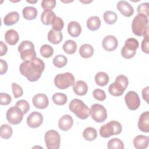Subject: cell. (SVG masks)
<instances>
[{"instance_id":"21","label":"cell","mask_w":149,"mask_h":149,"mask_svg":"<svg viewBox=\"0 0 149 149\" xmlns=\"http://www.w3.org/2000/svg\"><path fill=\"white\" fill-rule=\"evenodd\" d=\"M5 40L8 44L15 45L19 40V34L13 29L8 30L5 34Z\"/></svg>"},{"instance_id":"45","label":"cell","mask_w":149,"mask_h":149,"mask_svg":"<svg viewBox=\"0 0 149 149\" xmlns=\"http://www.w3.org/2000/svg\"><path fill=\"white\" fill-rule=\"evenodd\" d=\"M149 42V38H148V33L146 34L144 36V38L141 42V48L142 51L146 53V54H148L149 53V48H148V44Z\"/></svg>"},{"instance_id":"35","label":"cell","mask_w":149,"mask_h":149,"mask_svg":"<svg viewBox=\"0 0 149 149\" xmlns=\"http://www.w3.org/2000/svg\"><path fill=\"white\" fill-rule=\"evenodd\" d=\"M107 147L109 149H123L124 144L119 139L113 138L108 142Z\"/></svg>"},{"instance_id":"19","label":"cell","mask_w":149,"mask_h":149,"mask_svg":"<svg viewBox=\"0 0 149 149\" xmlns=\"http://www.w3.org/2000/svg\"><path fill=\"white\" fill-rule=\"evenodd\" d=\"M149 138L144 135H138L133 140L134 147L137 149H144L148 146Z\"/></svg>"},{"instance_id":"15","label":"cell","mask_w":149,"mask_h":149,"mask_svg":"<svg viewBox=\"0 0 149 149\" xmlns=\"http://www.w3.org/2000/svg\"><path fill=\"white\" fill-rule=\"evenodd\" d=\"M118 41L117 38L112 35L105 36L102 42V45L104 49L107 51H114L118 47Z\"/></svg>"},{"instance_id":"46","label":"cell","mask_w":149,"mask_h":149,"mask_svg":"<svg viewBox=\"0 0 149 149\" xmlns=\"http://www.w3.org/2000/svg\"><path fill=\"white\" fill-rule=\"evenodd\" d=\"M0 65H0V74H3L7 72L8 64L5 61L1 59H0Z\"/></svg>"},{"instance_id":"32","label":"cell","mask_w":149,"mask_h":149,"mask_svg":"<svg viewBox=\"0 0 149 149\" xmlns=\"http://www.w3.org/2000/svg\"><path fill=\"white\" fill-rule=\"evenodd\" d=\"M52 99L54 104L57 105H63L65 104L68 101L66 95L62 93H55L52 95Z\"/></svg>"},{"instance_id":"10","label":"cell","mask_w":149,"mask_h":149,"mask_svg":"<svg viewBox=\"0 0 149 149\" xmlns=\"http://www.w3.org/2000/svg\"><path fill=\"white\" fill-rule=\"evenodd\" d=\"M91 118L98 123L104 122L107 118V112L105 108L99 104H94L90 109Z\"/></svg>"},{"instance_id":"1","label":"cell","mask_w":149,"mask_h":149,"mask_svg":"<svg viewBox=\"0 0 149 149\" xmlns=\"http://www.w3.org/2000/svg\"><path fill=\"white\" fill-rule=\"evenodd\" d=\"M44 69V62L38 58L23 61L19 66L20 73L32 82L36 81L40 79Z\"/></svg>"},{"instance_id":"14","label":"cell","mask_w":149,"mask_h":149,"mask_svg":"<svg viewBox=\"0 0 149 149\" xmlns=\"http://www.w3.org/2000/svg\"><path fill=\"white\" fill-rule=\"evenodd\" d=\"M32 102L34 106L38 109H45L49 104V100L47 96L42 93L36 94L32 99Z\"/></svg>"},{"instance_id":"39","label":"cell","mask_w":149,"mask_h":149,"mask_svg":"<svg viewBox=\"0 0 149 149\" xmlns=\"http://www.w3.org/2000/svg\"><path fill=\"white\" fill-rule=\"evenodd\" d=\"M16 107L19 108L23 113L26 114L30 109V105L29 102L25 100H20L19 101H17L15 105Z\"/></svg>"},{"instance_id":"27","label":"cell","mask_w":149,"mask_h":149,"mask_svg":"<svg viewBox=\"0 0 149 149\" xmlns=\"http://www.w3.org/2000/svg\"><path fill=\"white\" fill-rule=\"evenodd\" d=\"M79 54L82 58H90L94 54V48L90 44H84L79 48Z\"/></svg>"},{"instance_id":"28","label":"cell","mask_w":149,"mask_h":149,"mask_svg":"<svg viewBox=\"0 0 149 149\" xmlns=\"http://www.w3.org/2000/svg\"><path fill=\"white\" fill-rule=\"evenodd\" d=\"M101 26L100 19L96 16H91L87 20V27L91 30L95 31L98 30Z\"/></svg>"},{"instance_id":"18","label":"cell","mask_w":149,"mask_h":149,"mask_svg":"<svg viewBox=\"0 0 149 149\" xmlns=\"http://www.w3.org/2000/svg\"><path fill=\"white\" fill-rule=\"evenodd\" d=\"M73 124V119L69 115H63L59 120V128L63 131H67L70 129Z\"/></svg>"},{"instance_id":"3","label":"cell","mask_w":149,"mask_h":149,"mask_svg":"<svg viewBox=\"0 0 149 149\" xmlns=\"http://www.w3.org/2000/svg\"><path fill=\"white\" fill-rule=\"evenodd\" d=\"M69 108L72 112L81 119H86L90 115L88 107L81 100L76 98L72 100L69 104Z\"/></svg>"},{"instance_id":"33","label":"cell","mask_w":149,"mask_h":149,"mask_svg":"<svg viewBox=\"0 0 149 149\" xmlns=\"http://www.w3.org/2000/svg\"><path fill=\"white\" fill-rule=\"evenodd\" d=\"M13 133V130L10 126L8 124H3L0 127V136L2 139H9Z\"/></svg>"},{"instance_id":"7","label":"cell","mask_w":149,"mask_h":149,"mask_svg":"<svg viewBox=\"0 0 149 149\" xmlns=\"http://www.w3.org/2000/svg\"><path fill=\"white\" fill-rule=\"evenodd\" d=\"M74 77L69 72L58 74L54 78L55 86L61 90H63L74 84Z\"/></svg>"},{"instance_id":"2","label":"cell","mask_w":149,"mask_h":149,"mask_svg":"<svg viewBox=\"0 0 149 149\" xmlns=\"http://www.w3.org/2000/svg\"><path fill=\"white\" fill-rule=\"evenodd\" d=\"M132 30L134 34L140 37L148 33V17L142 14L137 15L133 19Z\"/></svg>"},{"instance_id":"31","label":"cell","mask_w":149,"mask_h":149,"mask_svg":"<svg viewBox=\"0 0 149 149\" xmlns=\"http://www.w3.org/2000/svg\"><path fill=\"white\" fill-rule=\"evenodd\" d=\"M77 49V44L72 40L66 41L63 45V51L68 54H74Z\"/></svg>"},{"instance_id":"30","label":"cell","mask_w":149,"mask_h":149,"mask_svg":"<svg viewBox=\"0 0 149 149\" xmlns=\"http://www.w3.org/2000/svg\"><path fill=\"white\" fill-rule=\"evenodd\" d=\"M97 132L94 127H86L83 132V137L87 141H93L97 138Z\"/></svg>"},{"instance_id":"22","label":"cell","mask_w":149,"mask_h":149,"mask_svg":"<svg viewBox=\"0 0 149 149\" xmlns=\"http://www.w3.org/2000/svg\"><path fill=\"white\" fill-rule=\"evenodd\" d=\"M68 31L72 37H77L81 32V25L76 21H72L68 25Z\"/></svg>"},{"instance_id":"24","label":"cell","mask_w":149,"mask_h":149,"mask_svg":"<svg viewBox=\"0 0 149 149\" xmlns=\"http://www.w3.org/2000/svg\"><path fill=\"white\" fill-rule=\"evenodd\" d=\"M47 38L50 42L54 44H58L62 41L63 34L61 31H57L52 29L49 31Z\"/></svg>"},{"instance_id":"6","label":"cell","mask_w":149,"mask_h":149,"mask_svg":"<svg viewBox=\"0 0 149 149\" xmlns=\"http://www.w3.org/2000/svg\"><path fill=\"white\" fill-rule=\"evenodd\" d=\"M17 49L20 54V58L23 61H30L36 58L34 45L30 41H23L19 45Z\"/></svg>"},{"instance_id":"4","label":"cell","mask_w":149,"mask_h":149,"mask_svg":"<svg viewBox=\"0 0 149 149\" xmlns=\"http://www.w3.org/2000/svg\"><path fill=\"white\" fill-rule=\"evenodd\" d=\"M129 84V80L126 76L120 74L115 79V81L111 84L108 87L109 93L113 96L122 95Z\"/></svg>"},{"instance_id":"47","label":"cell","mask_w":149,"mask_h":149,"mask_svg":"<svg viewBox=\"0 0 149 149\" xmlns=\"http://www.w3.org/2000/svg\"><path fill=\"white\" fill-rule=\"evenodd\" d=\"M8 51V47L7 45L2 41H0V56H2L4 55H5Z\"/></svg>"},{"instance_id":"48","label":"cell","mask_w":149,"mask_h":149,"mask_svg":"<svg viewBox=\"0 0 149 149\" xmlns=\"http://www.w3.org/2000/svg\"><path fill=\"white\" fill-rule=\"evenodd\" d=\"M148 88L149 87L147 86L146 88H143L142 90V97L148 103Z\"/></svg>"},{"instance_id":"37","label":"cell","mask_w":149,"mask_h":149,"mask_svg":"<svg viewBox=\"0 0 149 149\" xmlns=\"http://www.w3.org/2000/svg\"><path fill=\"white\" fill-rule=\"evenodd\" d=\"M41 55L46 58H50L54 54V49L52 47L48 44L42 45L40 49Z\"/></svg>"},{"instance_id":"17","label":"cell","mask_w":149,"mask_h":149,"mask_svg":"<svg viewBox=\"0 0 149 149\" xmlns=\"http://www.w3.org/2000/svg\"><path fill=\"white\" fill-rule=\"evenodd\" d=\"M138 127L143 132L148 133L149 132V112H143L139 119Z\"/></svg>"},{"instance_id":"42","label":"cell","mask_w":149,"mask_h":149,"mask_svg":"<svg viewBox=\"0 0 149 149\" xmlns=\"http://www.w3.org/2000/svg\"><path fill=\"white\" fill-rule=\"evenodd\" d=\"M12 92H13L14 97L15 98H19L23 95V91L22 88L21 87V86L16 84V83H12Z\"/></svg>"},{"instance_id":"40","label":"cell","mask_w":149,"mask_h":149,"mask_svg":"<svg viewBox=\"0 0 149 149\" xmlns=\"http://www.w3.org/2000/svg\"><path fill=\"white\" fill-rule=\"evenodd\" d=\"M137 10L138 14L144 15L148 17L149 16V3L148 2L141 3L138 6Z\"/></svg>"},{"instance_id":"16","label":"cell","mask_w":149,"mask_h":149,"mask_svg":"<svg viewBox=\"0 0 149 149\" xmlns=\"http://www.w3.org/2000/svg\"><path fill=\"white\" fill-rule=\"evenodd\" d=\"M117 9L122 15L126 17H130L134 13L133 6L126 1H119L117 3Z\"/></svg>"},{"instance_id":"43","label":"cell","mask_w":149,"mask_h":149,"mask_svg":"<svg viewBox=\"0 0 149 149\" xmlns=\"http://www.w3.org/2000/svg\"><path fill=\"white\" fill-rule=\"evenodd\" d=\"M56 2L55 0H44L41 2V7L44 10H52L56 5Z\"/></svg>"},{"instance_id":"26","label":"cell","mask_w":149,"mask_h":149,"mask_svg":"<svg viewBox=\"0 0 149 149\" xmlns=\"http://www.w3.org/2000/svg\"><path fill=\"white\" fill-rule=\"evenodd\" d=\"M37 10L36 8L31 6H28L23 8L22 13L23 17L28 20H31L36 19L37 16Z\"/></svg>"},{"instance_id":"41","label":"cell","mask_w":149,"mask_h":149,"mask_svg":"<svg viewBox=\"0 0 149 149\" xmlns=\"http://www.w3.org/2000/svg\"><path fill=\"white\" fill-rule=\"evenodd\" d=\"M93 95L95 99L100 101H102L106 98V94L105 91L100 88L95 89L93 92Z\"/></svg>"},{"instance_id":"11","label":"cell","mask_w":149,"mask_h":149,"mask_svg":"<svg viewBox=\"0 0 149 149\" xmlns=\"http://www.w3.org/2000/svg\"><path fill=\"white\" fill-rule=\"evenodd\" d=\"M24 113L22 110L16 107H11L6 112V116L8 122L12 125H17L20 123L23 118Z\"/></svg>"},{"instance_id":"34","label":"cell","mask_w":149,"mask_h":149,"mask_svg":"<svg viewBox=\"0 0 149 149\" xmlns=\"http://www.w3.org/2000/svg\"><path fill=\"white\" fill-rule=\"evenodd\" d=\"M103 18L107 24H112L117 20L118 16L117 14L113 11L107 10L104 13Z\"/></svg>"},{"instance_id":"38","label":"cell","mask_w":149,"mask_h":149,"mask_svg":"<svg viewBox=\"0 0 149 149\" xmlns=\"http://www.w3.org/2000/svg\"><path fill=\"white\" fill-rule=\"evenodd\" d=\"M51 24H52V27L53 30L57 31H61L63 28L64 22L62 18L58 16H56V17L55 18L54 22Z\"/></svg>"},{"instance_id":"44","label":"cell","mask_w":149,"mask_h":149,"mask_svg":"<svg viewBox=\"0 0 149 149\" xmlns=\"http://www.w3.org/2000/svg\"><path fill=\"white\" fill-rule=\"evenodd\" d=\"M12 101L11 96L6 93H0V104L2 105H6L10 103Z\"/></svg>"},{"instance_id":"5","label":"cell","mask_w":149,"mask_h":149,"mask_svg":"<svg viewBox=\"0 0 149 149\" xmlns=\"http://www.w3.org/2000/svg\"><path fill=\"white\" fill-rule=\"evenodd\" d=\"M121 124L116 120H111L103 125L100 129V134L104 138H108L113 135H118L121 133Z\"/></svg>"},{"instance_id":"23","label":"cell","mask_w":149,"mask_h":149,"mask_svg":"<svg viewBox=\"0 0 149 149\" xmlns=\"http://www.w3.org/2000/svg\"><path fill=\"white\" fill-rule=\"evenodd\" d=\"M55 13L52 10H44L41 15V20L45 25H50L56 17Z\"/></svg>"},{"instance_id":"12","label":"cell","mask_w":149,"mask_h":149,"mask_svg":"<svg viewBox=\"0 0 149 149\" xmlns=\"http://www.w3.org/2000/svg\"><path fill=\"white\" fill-rule=\"evenodd\" d=\"M125 101L127 108L132 111L137 109L140 105V98L137 93L134 91H130L126 93L125 96Z\"/></svg>"},{"instance_id":"25","label":"cell","mask_w":149,"mask_h":149,"mask_svg":"<svg viewBox=\"0 0 149 149\" xmlns=\"http://www.w3.org/2000/svg\"><path fill=\"white\" fill-rule=\"evenodd\" d=\"M19 20V15L16 11H12L8 13L3 18V23L6 26L16 24Z\"/></svg>"},{"instance_id":"20","label":"cell","mask_w":149,"mask_h":149,"mask_svg":"<svg viewBox=\"0 0 149 149\" xmlns=\"http://www.w3.org/2000/svg\"><path fill=\"white\" fill-rule=\"evenodd\" d=\"M73 90L78 95H84L87 93L88 86L85 81L78 80L73 85Z\"/></svg>"},{"instance_id":"36","label":"cell","mask_w":149,"mask_h":149,"mask_svg":"<svg viewBox=\"0 0 149 149\" xmlns=\"http://www.w3.org/2000/svg\"><path fill=\"white\" fill-rule=\"evenodd\" d=\"M52 62L54 66L61 68L64 67L67 64L68 59L63 55H58L54 58Z\"/></svg>"},{"instance_id":"9","label":"cell","mask_w":149,"mask_h":149,"mask_svg":"<svg viewBox=\"0 0 149 149\" xmlns=\"http://www.w3.org/2000/svg\"><path fill=\"white\" fill-rule=\"evenodd\" d=\"M46 147L48 149H58L60 147L61 136L55 130H48L44 135Z\"/></svg>"},{"instance_id":"29","label":"cell","mask_w":149,"mask_h":149,"mask_svg":"<svg viewBox=\"0 0 149 149\" xmlns=\"http://www.w3.org/2000/svg\"><path fill=\"white\" fill-rule=\"evenodd\" d=\"M95 81L100 86H105L109 81V76L105 72H99L95 76Z\"/></svg>"},{"instance_id":"8","label":"cell","mask_w":149,"mask_h":149,"mask_svg":"<svg viewBox=\"0 0 149 149\" xmlns=\"http://www.w3.org/2000/svg\"><path fill=\"white\" fill-rule=\"evenodd\" d=\"M139 45V41L136 38H127L121 49L122 56L126 59L132 58L135 55L136 49L138 48Z\"/></svg>"},{"instance_id":"13","label":"cell","mask_w":149,"mask_h":149,"mask_svg":"<svg viewBox=\"0 0 149 149\" xmlns=\"http://www.w3.org/2000/svg\"><path fill=\"white\" fill-rule=\"evenodd\" d=\"M43 122V116L38 112H31L27 118V124L30 127L37 128L39 127Z\"/></svg>"}]
</instances>
